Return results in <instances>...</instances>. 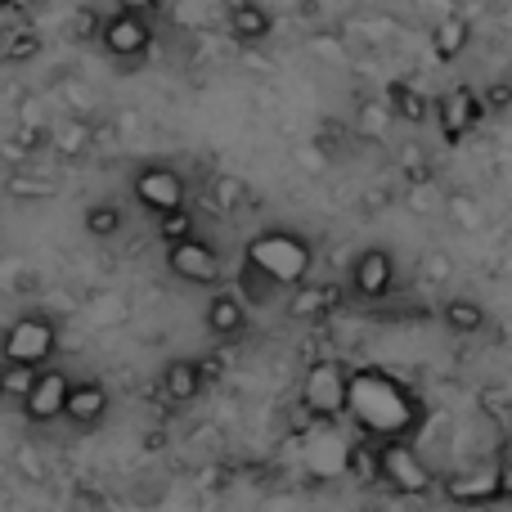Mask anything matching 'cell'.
<instances>
[{
	"label": "cell",
	"mask_w": 512,
	"mask_h": 512,
	"mask_svg": "<svg viewBox=\"0 0 512 512\" xmlns=\"http://www.w3.org/2000/svg\"><path fill=\"white\" fill-rule=\"evenodd\" d=\"M243 261H252L256 270H265L274 283L283 288H301L310 279V265H315V248H310L301 234L292 230H261L256 239L243 248Z\"/></svg>",
	"instance_id": "1"
},
{
	"label": "cell",
	"mask_w": 512,
	"mask_h": 512,
	"mask_svg": "<svg viewBox=\"0 0 512 512\" xmlns=\"http://www.w3.org/2000/svg\"><path fill=\"white\" fill-rule=\"evenodd\" d=\"M378 477L391 495L400 499H427L436 490V472L432 463L418 454V445H409L405 436L378 441Z\"/></svg>",
	"instance_id": "2"
},
{
	"label": "cell",
	"mask_w": 512,
	"mask_h": 512,
	"mask_svg": "<svg viewBox=\"0 0 512 512\" xmlns=\"http://www.w3.org/2000/svg\"><path fill=\"white\" fill-rule=\"evenodd\" d=\"M351 396H355V373L337 360H315L301 373V405L315 418H342L351 414Z\"/></svg>",
	"instance_id": "3"
},
{
	"label": "cell",
	"mask_w": 512,
	"mask_h": 512,
	"mask_svg": "<svg viewBox=\"0 0 512 512\" xmlns=\"http://www.w3.org/2000/svg\"><path fill=\"white\" fill-rule=\"evenodd\" d=\"M5 364H27V369H45L59 351V328L45 315H18L5 328Z\"/></svg>",
	"instance_id": "4"
},
{
	"label": "cell",
	"mask_w": 512,
	"mask_h": 512,
	"mask_svg": "<svg viewBox=\"0 0 512 512\" xmlns=\"http://www.w3.org/2000/svg\"><path fill=\"white\" fill-rule=\"evenodd\" d=\"M131 194L144 212L153 216H171V212H185V176L176 167H140L131 180Z\"/></svg>",
	"instance_id": "5"
},
{
	"label": "cell",
	"mask_w": 512,
	"mask_h": 512,
	"mask_svg": "<svg viewBox=\"0 0 512 512\" xmlns=\"http://www.w3.org/2000/svg\"><path fill=\"white\" fill-rule=\"evenodd\" d=\"M72 387L77 382L68 378L63 369H54V364H45L41 373H36V382H32V391L23 396V418L27 423H36V427H45V423H59L63 414H68V396H72Z\"/></svg>",
	"instance_id": "6"
},
{
	"label": "cell",
	"mask_w": 512,
	"mask_h": 512,
	"mask_svg": "<svg viewBox=\"0 0 512 512\" xmlns=\"http://www.w3.org/2000/svg\"><path fill=\"white\" fill-rule=\"evenodd\" d=\"M167 270L180 283H194V288H221V256H216V248H207L198 234L167 243Z\"/></svg>",
	"instance_id": "7"
},
{
	"label": "cell",
	"mask_w": 512,
	"mask_h": 512,
	"mask_svg": "<svg viewBox=\"0 0 512 512\" xmlns=\"http://www.w3.org/2000/svg\"><path fill=\"white\" fill-rule=\"evenodd\" d=\"M99 41H104V50L113 54V59L131 63V59H140V54H149L153 23H149V18H140V14H131V9H117L113 18H104Z\"/></svg>",
	"instance_id": "8"
},
{
	"label": "cell",
	"mask_w": 512,
	"mask_h": 512,
	"mask_svg": "<svg viewBox=\"0 0 512 512\" xmlns=\"http://www.w3.org/2000/svg\"><path fill=\"white\" fill-rule=\"evenodd\" d=\"M396 288V256L387 248H364L351 261V292L360 301H382Z\"/></svg>",
	"instance_id": "9"
},
{
	"label": "cell",
	"mask_w": 512,
	"mask_h": 512,
	"mask_svg": "<svg viewBox=\"0 0 512 512\" xmlns=\"http://www.w3.org/2000/svg\"><path fill=\"white\" fill-rule=\"evenodd\" d=\"M481 113H486V99H481L477 90L459 86V90H450V95L436 99V131H441L445 144H459L463 135L481 122Z\"/></svg>",
	"instance_id": "10"
},
{
	"label": "cell",
	"mask_w": 512,
	"mask_h": 512,
	"mask_svg": "<svg viewBox=\"0 0 512 512\" xmlns=\"http://www.w3.org/2000/svg\"><path fill=\"white\" fill-rule=\"evenodd\" d=\"M203 324H207V333L212 337L234 342V337H243V328H248V301H243L239 292L216 288V297L207 301V310H203Z\"/></svg>",
	"instance_id": "11"
},
{
	"label": "cell",
	"mask_w": 512,
	"mask_h": 512,
	"mask_svg": "<svg viewBox=\"0 0 512 512\" xmlns=\"http://www.w3.org/2000/svg\"><path fill=\"white\" fill-rule=\"evenodd\" d=\"M203 382H207L203 360H167L162 364V373H158V387H162V396H167L171 405H189V400H198Z\"/></svg>",
	"instance_id": "12"
},
{
	"label": "cell",
	"mask_w": 512,
	"mask_h": 512,
	"mask_svg": "<svg viewBox=\"0 0 512 512\" xmlns=\"http://www.w3.org/2000/svg\"><path fill=\"white\" fill-rule=\"evenodd\" d=\"M108 405H113V400H108V387L104 382H95V378H86V382H77V387H72V396H68V423L72 427H81V432H90V427H99L108 418Z\"/></svg>",
	"instance_id": "13"
},
{
	"label": "cell",
	"mask_w": 512,
	"mask_h": 512,
	"mask_svg": "<svg viewBox=\"0 0 512 512\" xmlns=\"http://www.w3.org/2000/svg\"><path fill=\"white\" fill-rule=\"evenodd\" d=\"M337 301H342V288H333V283H301L288 292V315L297 324H315V319L333 315Z\"/></svg>",
	"instance_id": "14"
},
{
	"label": "cell",
	"mask_w": 512,
	"mask_h": 512,
	"mask_svg": "<svg viewBox=\"0 0 512 512\" xmlns=\"http://www.w3.org/2000/svg\"><path fill=\"white\" fill-rule=\"evenodd\" d=\"M468 45H472V23L463 14H441L432 23V59L436 63H454Z\"/></svg>",
	"instance_id": "15"
},
{
	"label": "cell",
	"mask_w": 512,
	"mask_h": 512,
	"mask_svg": "<svg viewBox=\"0 0 512 512\" xmlns=\"http://www.w3.org/2000/svg\"><path fill=\"white\" fill-rule=\"evenodd\" d=\"M99 144V131L86 122V117H63L59 126H50V149L59 153V158H86L90 149Z\"/></svg>",
	"instance_id": "16"
},
{
	"label": "cell",
	"mask_w": 512,
	"mask_h": 512,
	"mask_svg": "<svg viewBox=\"0 0 512 512\" xmlns=\"http://www.w3.org/2000/svg\"><path fill=\"white\" fill-rule=\"evenodd\" d=\"M445 495L454 499V504H495L499 495V472H463V477H454L450 486H445Z\"/></svg>",
	"instance_id": "17"
},
{
	"label": "cell",
	"mask_w": 512,
	"mask_h": 512,
	"mask_svg": "<svg viewBox=\"0 0 512 512\" xmlns=\"http://www.w3.org/2000/svg\"><path fill=\"white\" fill-rule=\"evenodd\" d=\"M270 14H265L256 0H230V32L239 36L243 45H256L270 36Z\"/></svg>",
	"instance_id": "18"
},
{
	"label": "cell",
	"mask_w": 512,
	"mask_h": 512,
	"mask_svg": "<svg viewBox=\"0 0 512 512\" xmlns=\"http://www.w3.org/2000/svg\"><path fill=\"white\" fill-rule=\"evenodd\" d=\"M441 319L454 337H477L481 328H486V306L472 301V297H450L445 310H441Z\"/></svg>",
	"instance_id": "19"
},
{
	"label": "cell",
	"mask_w": 512,
	"mask_h": 512,
	"mask_svg": "<svg viewBox=\"0 0 512 512\" xmlns=\"http://www.w3.org/2000/svg\"><path fill=\"white\" fill-rule=\"evenodd\" d=\"M279 292H288V288H283V283H274L265 270H256L252 261L239 265V297L243 301H252V306H274V301H279Z\"/></svg>",
	"instance_id": "20"
},
{
	"label": "cell",
	"mask_w": 512,
	"mask_h": 512,
	"mask_svg": "<svg viewBox=\"0 0 512 512\" xmlns=\"http://www.w3.org/2000/svg\"><path fill=\"white\" fill-rule=\"evenodd\" d=\"M445 221L454 225L459 234H477L481 225H486V212H481V203L472 194H463V189H454V194H445Z\"/></svg>",
	"instance_id": "21"
},
{
	"label": "cell",
	"mask_w": 512,
	"mask_h": 512,
	"mask_svg": "<svg viewBox=\"0 0 512 512\" xmlns=\"http://www.w3.org/2000/svg\"><path fill=\"white\" fill-rule=\"evenodd\" d=\"M391 113L405 117V122H427V117L436 113V104L423 95V90H414V86H405V81H396V86H391Z\"/></svg>",
	"instance_id": "22"
},
{
	"label": "cell",
	"mask_w": 512,
	"mask_h": 512,
	"mask_svg": "<svg viewBox=\"0 0 512 512\" xmlns=\"http://www.w3.org/2000/svg\"><path fill=\"white\" fill-rule=\"evenodd\" d=\"M207 203H212V212L230 216L248 203V185H243L239 176H216L212 185H207Z\"/></svg>",
	"instance_id": "23"
},
{
	"label": "cell",
	"mask_w": 512,
	"mask_h": 512,
	"mask_svg": "<svg viewBox=\"0 0 512 512\" xmlns=\"http://www.w3.org/2000/svg\"><path fill=\"white\" fill-rule=\"evenodd\" d=\"M346 472L364 486H382L378 477V441H360V445H346Z\"/></svg>",
	"instance_id": "24"
},
{
	"label": "cell",
	"mask_w": 512,
	"mask_h": 512,
	"mask_svg": "<svg viewBox=\"0 0 512 512\" xmlns=\"http://www.w3.org/2000/svg\"><path fill=\"white\" fill-rule=\"evenodd\" d=\"M36 373H41V369H27V364H5V369H0V396L14 400V405H23V396L32 391Z\"/></svg>",
	"instance_id": "25"
},
{
	"label": "cell",
	"mask_w": 512,
	"mask_h": 512,
	"mask_svg": "<svg viewBox=\"0 0 512 512\" xmlns=\"http://www.w3.org/2000/svg\"><path fill=\"white\" fill-rule=\"evenodd\" d=\"M86 230L95 234V239H113V234H122V207H113V203L86 207Z\"/></svg>",
	"instance_id": "26"
},
{
	"label": "cell",
	"mask_w": 512,
	"mask_h": 512,
	"mask_svg": "<svg viewBox=\"0 0 512 512\" xmlns=\"http://www.w3.org/2000/svg\"><path fill=\"white\" fill-rule=\"evenodd\" d=\"M14 472L27 481V486H41L45 477H50V468H45V459H41V450L36 445H14Z\"/></svg>",
	"instance_id": "27"
},
{
	"label": "cell",
	"mask_w": 512,
	"mask_h": 512,
	"mask_svg": "<svg viewBox=\"0 0 512 512\" xmlns=\"http://www.w3.org/2000/svg\"><path fill=\"white\" fill-rule=\"evenodd\" d=\"M32 54H41V36L36 32H9V45H5V63H23V59H32Z\"/></svg>",
	"instance_id": "28"
},
{
	"label": "cell",
	"mask_w": 512,
	"mask_h": 512,
	"mask_svg": "<svg viewBox=\"0 0 512 512\" xmlns=\"http://www.w3.org/2000/svg\"><path fill=\"white\" fill-rule=\"evenodd\" d=\"M158 234H162V243L194 239V216H189V212H171V216H158Z\"/></svg>",
	"instance_id": "29"
},
{
	"label": "cell",
	"mask_w": 512,
	"mask_h": 512,
	"mask_svg": "<svg viewBox=\"0 0 512 512\" xmlns=\"http://www.w3.org/2000/svg\"><path fill=\"white\" fill-rule=\"evenodd\" d=\"M423 279H427V283H450V279H454V261H450V252H441V248L423 252Z\"/></svg>",
	"instance_id": "30"
},
{
	"label": "cell",
	"mask_w": 512,
	"mask_h": 512,
	"mask_svg": "<svg viewBox=\"0 0 512 512\" xmlns=\"http://www.w3.org/2000/svg\"><path fill=\"white\" fill-rule=\"evenodd\" d=\"M104 32V18L95 14V9H77V14L68 18V36L72 41H90V36Z\"/></svg>",
	"instance_id": "31"
},
{
	"label": "cell",
	"mask_w": 512,
	"mask_h": 512,
	"mask_svg": "<svg viewBox=\"0 0 512 512\" xmlns=\"http://www.w3.org/2000/svg\"><path fill=\"white\" fill-rule=\"evenodd\" d=\"M405 203H409V212L427 216V212H432V207H436V185H432V180H418V185H409Z\"/></svg>",
	"instance_id": "32"
},
{
	"label": "cell",
	"mask_w": 512,
	"mask_h": 512,
	"mask_svg": "<svg viewBox=\"0 0 512 512\" xmlns=\"http://www.w3.org/2000/svg\"><path fill=\"white\" fill-rule=\"evenodd\" d=\"M9 194H14V198H50V194H54V180H23V176H9Z\"/></svg>",
	"instance_id": "33"
},
{
	"label": "cell",
	"mask_w": 512,
	"mask_h": 512,
	"mask_svg": "<svg viewBox=\"0 0 512 512\" xmlns=\"http://www.w3.org/2000/svg\"><path fill=\"white\" fill-rule=\"evenodd\" d=\"M481 99H486V113H504V108H512V86L508 81H495Z\"/></svg>",
	"instance_id": "34"
},
{
	"label": "cell",
	"mask_w": 512,
	"mask_h": 512,
	"mask_svg": "<svg viewBox=\"0 0 512 512\" xmlns=\"http://www.w3.org/2000/svg\"><path fill=\"white\" fill-rule=\"evenodd\" d=\"M382 126H387V113H382V108H369V113H364V135H369V140H378Z\"/></svg>",
	"instance_id": "35"
},
{
	"label": "cell",
	"mask_w": 512,
	"mask_h": 512,
	"mask_svg": "<svg viewBox=\"0 0 512 512\" xmlns=\"http://www.w3.org/2000/svg\"><path fill=\"white\" fill-rule=\"evenodd\" d=\"M122 9H131V14H140V18H158V0H122Z\"/></svg>",
	"instance_id": "36"
},
{
	"label": "cell",
	"mask_w": 512,
	"mask_h": 512,
	"mask_svg": "<svg viewBox=\"0 0 512 512\" xmlns=\"http://www.w3.org/2000/svg\"><path fill=\"white\" fill-rule=\"evenodd\" d=\"M499 495H504V504H512V459L499 468Z\"/></svg>",
	"instance_id": "37"
},
{
	"label": "cell",
	"mask_w": 512,
	"mask_h": 512,
	"mask_svg": "<svg viewBox=\"0 0 512 512\" xmlns=\"http://www.w3.org/2000/svg\"><path fill=\"white\" fill-rule=\"evenodd\" d=\"M301 167H306V171H324V158H319V149H301Z\"/></svg>",
	"instance_id": "38"
},
{
	"label": "cell",
	"mask_w": 512,
	"mask_h": 512,
	"mask_svg": "<svg viewBox=\"0 0 512 512\" xmlns=\"http://www.w3.org/2000/svg\"><path fill=\"white\" fill-rule=\"evenodd\" d=\"M36 5H41V0H5L9 14H23V9H36Z\"/></svg>",
	"instance_id": "39"
}]
</instances>
